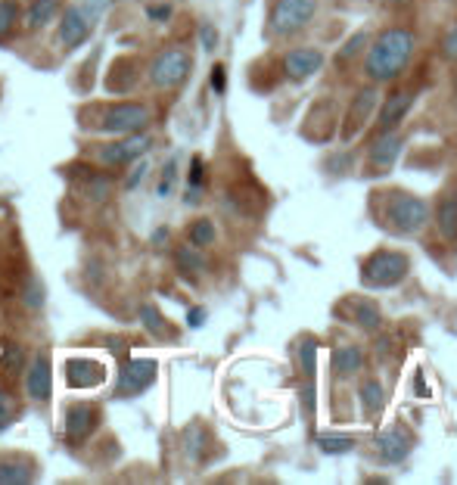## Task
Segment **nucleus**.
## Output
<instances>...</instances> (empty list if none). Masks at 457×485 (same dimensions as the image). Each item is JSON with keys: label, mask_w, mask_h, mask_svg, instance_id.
Wrapping results in <instances>:
<instances>
[{"label": "nucleus", "mask_w": 457, "mask_h": 485, "mask_svg": "<svg viewBox=\"0 0 457 485\" xmlns=\"http://www.w3.org/2000/svg\"><path fill=\"white\" fill-rule=\"evenodd\" d=\"M377 103H379V94L373 88L358 90L355 100H352V109H348V116H346V125H342V140H352L355 134L368 125L373 109H377Z\"/></svg>", "instance_id": "obj_13"}, {"label": "nucleus", "mask_w": 457, "mask_h": 485, "mask_svg": "<svg viewBox=\"0 0 457 485\" xmlns=\"http://www.w3.org/2000/svg\"><path fill=\"white\" fill-rule=\"evenodd\" d=\"M441 53H445L448 59H454V63H457V22H454L452 28H448L445 41H441Z\"/></svg>", "instance_id": "obj_39"}, {"label": "nucleus", "mask_w": 457, "mask_h": 485, "mask_svg": "<svg viewBox=\"0 0 457 485\" xmlns=\"http://www.w3.org/2000/svg\"><path fill=\"white\" fill-rule=\"evenodd\" d=\"M364 44H368V32H358V35H352V37H348V44H346V47L339 50L337 63H348V59H352L355 53H361Z\"/></svg>", "instance_id": "obj_35"}, {"label": "nucleus", "mask_w": 457, "mask_h": 485, "mask_svg": "<svg viewBox=\"0 0 457 485\" xmlns=\"http://www.w3.org/2000/svg\"><path fill=\"white\" fill-rule=\"evenodd\" d=\"M147 171H150V162H143V156H140V159H137V162H134L131 174H128V181H125L128 191H137V187H140V181L147 178Z\"/></svg>", "instance_id": "obj_37"}, {"label": "nucleus", "mask_w": 457, "mask_h": 485, "mask_svg": "<svg viewBox=\"0 0 457 485\" xmlns=\"http://www.w3.org/2000/svg\"><path fill=\"white\" fill-rule=\"evenodd\" d=\"M103 343H106V348H109L112 355H119V358H125V355H128V348H131V346L125 343V339H119V336H106Z\"/></svg>", "instance_id": "obj_42"}, {"label": "nucleus", "mask_w": 457, "mask_h": 485, "mask_svg": "<svg viewBox=\"0 0 457 485\" xmlns=\"http://www.w3.org/2000/svg\"><path fill=\"white\" fill-rule=\"evenodd\" d=\"M200 44H203L205 53H212L218 47V28L212 26V22H203L200 26Z\"/></svg>", "instance_id": "obj_36"}, {"label": "nucleus", "mask_w": 457, "mask_h": 485, "mask_svg": "<svg viewBox=\"0 0 457 485\" xmlns=\"http://www.w3.org/2000/svg\"><path fill=\"white\" fill-rule=\"evenodd\" d=\"M53 392V364L47 352H35L32 361L26 364V396L44 405Z\"/></svg>", "instance_id": "obj_11"}, {"label": "nucleus", "mask_w": 457, "mask_h": 485, "mask_svg": "<svg viewBox=\"0 0 457 485\" xmlns=\"http://www.w3.org/2000/svg\"><path fill=\"white\" fill-rule=\"evenodd\" d=\"M361 408H364V414H370V417H377V414H383V408H386V392H383V386H379V380H364L361 383Z\"/></svg>", "instance_id": "obj_24"}, {"label": "nucleus", "mask_w": 457, "mask_h": 485, "mask_svg": "<svg viewBox=\"0 0 457 485\" xmlns=\"http://www.w3.org/2000/svg\"><path fill=\"white\" fill-rule=\"evenodd\" d=\"M399 156H401V138L395 131H383L368 150V159L373 169H392Z\"/></svg>", "instance_id": "obj_18"}, {"label": "nucleus", "mask_w": 457, "mask_h": 485, "mask_svg": "<svg viewBox=\"0 0 457 485\" xmlns=\"http://www.w3.org/2000/svg\"><path fill=\"white\" fill-rule=\"evenodd\" d=\"M109 4H112V0H81V6H88V10L94 13V16H100V13H103Z\"/></svg>", "instance_id": "obj_44"}, {"label": "nucleus", "mask_w": 457, "mask_h": 485, "mask_svg": "<svg viewBox=\"0 0 457 485\" xmlns=\"http://www.w3.org/2000/svg\"><path fill=\"white\" fill-rule=\"evenodd\" d=\"M361 364H364V355L358 346H337L333 348V370H337V377H342V380L355 377L358 370H361Z\"/></svg>", "instance_id": "obj_21"}, {"label": "nucleus", "mask_w": 457, "mask_h": 485, "mask_svg": "<svg viewBox=\"0 0 457 485\" xmlns=\"http://www.w3.org/2000/svg\"><path fill=\"white\" fill-rule=\"evenodd\" d=\"M187 187H190V191H203V187H205V162H203V156H193V159H190Z\"/></svg>", "instance_id": "obj_34"}, {"label": "nucleus", "mask_w": 457, "mask_h": 485, "mask_svg": "<svg viewBox=\"0 0 457 485\" xmlns=\"http://www.w3.org/2000/svg\"><path fill=\"white\" fill-rule=\"evenodd\" d=\"M209 81H212V90H215V94H224V90H227V69H224V66H215Z\"/></svg>", "instance_id": "obj_41"}, {"label": "nucleus", "mask_w": 457, "mask_h": 485, "mask_svg": "<svg viewBox=\"0 0 457 485\" xmlns=\"http://www.w3.org/2000/svg\"><path fill=\"white\" fill-rule=\"evenodd\" d=\"M352 445H355L352 436H333V433L317 436V449L324 454H346V451H352Z\"/></svg>", "instance_id": "obj_29"}, {"label": "nucleus", "mask_w": 457, "mask_h": 485, "mask_svg": "<svg viewBox=\"0 0 457 485\" xmlns=\"http://www.w3.org/2000/svg\"><path fill=\"white\" fill-rule=\"evenodd\" d=\"M97 16L81 4H68L59 10L57 16V47L59 50H75L81 44H88V37L94 35Z\"/></svg>", "instance_id": "obj_7"}, {"label": "nucleus", "mask_w": 457, "mask_h": 485, "mask_svg": "<svg viewBox=\"0 0 457 485\" xmlns=\"http://www.w3.org/2000/svg\"><path fill=\"white\" fill-rule=\"evenodd\" d=\"M22 22V6L19 0H0V44H6L16 35Z\"/></svg>", "instance_id": "obj_23"}, {"label": "nucleus", "mask_w": 457, "mask_h": 485, "mask_svg": "<svg viewBox=\"0 0 457 485\" xmlns=\"http://www.w3.org/2000/svg\"><path fill=\"white\" fill-rule=\"evenodd\" d=\"M355 324H358V327H364V330H377L379 324H383V315H379V308L373 305V302H358Z\"/></svg>", "instance_id": "obj_28"}, {"label": "nucleus", "mask_w": 457, "mask_h": 485, "mask_svg": "<svg viewBox=\"0 0 457 485\" xmlns=\"http://www.w3.org/2000/svg\"><path fill=\"white\" fill-rule=\"evenodd\" d=\"M215 237H218V231H215V222H212V218H196V222L187 227V242L196 249L212 246Z\"/></svg>", "instance_id": "obj_25"}, {"label": "nucleus", "mask_w": 457, "mask_h": 485, "mask_svg": "<svg viewBox=\"0 0 457 485\" xmlns=\"http://www.w3.org/2000/svg\"><path fill=\"white\" fill-rule=\"evenodd\" d=\"M386 224L392 227L395 233H421L426 224H430V206H426V200L414 193H389V200H386V212H383Z\"/></svg>", "instance_id": "obj_3"}, {"label": "nucleus", "mask_w": 457, "mask_h": 485, "mask_svg": "<svg viewBox=\"0 0 457 485\" xmlns=\"http://www.w3.org/2000/svg\"><path fill=\"white\" fill-rule=\"evenodd\" d=\"M37 480V464L26 454H0V482L22 485Z\"/></svg>", "instance_id": "obj_16"}, {"label": "nucleus", "mask_w": 457, "mask_h": 485, "mask_svg": "<svg viewBox=\"0 0 457 485\" xmlns=\"http://www.w3.org/2000/svg\"><path fill=\"white\" fill-rule=\"evenodd\" d=\"M10 423H13V401L4 389H0V433H4Z\"/></svg>", "instance_id": "obj_38"}, {"label": "nucleus", "mask_w": 457, "mask_h": 485, "mask_svg": "<svg viewBox=\"0 0 457 485\" xmlns=\"http://www.w3.org/2000/svg\"><path fill=\"white\" fill-rule=\"evenodd\" d=\"M436 224H439V233L445 240H457V200L441 202L439 215H436Z\"/></svg>", "instance_id": "obj_27"}, {"label": "nucleus", "mask_w": 457, "mask_h": 485, "mask_svg": "<svg viewBox=\"0 0 457 485\" xmlns=\"http://www.w3.org/2000/svg\"><path fill=\"white\" fill-rule=\"evenodd\" d=\"M22 293H26L22 299H26L28 308H35V312H37V308L44 305V284L37 277H28V284H26V290H22Z\"/></svg>", "instance_id": "obj_33"}, {"label": "nucleus", "mask_w": 457, "mask_h": 485, "mask_svg": "<svg viewBox=\"0 0 457 485\" xmlns=\"http://www.w3.org/2000/svg\"><path fill=\"white\" fill-rule=\"evenodd\" d=\"M410 106H414V94L410 90H395V94H389V100L383 103V112H379V131H392L408 116Z\"/></svg>", "instance_id": "obj_19"}, {"label": "nucleus", "mask_w": 457, "mask_h": 485, "mask_svg": "<svg viewBox=\"0 0 457 485\" xmlns=\"http://www.w3.org/2000/svg\"><path fill=\"white\" fill-rule=\"evenodd\" d=\"M147 19L150 22H169L171 19V6L169 4H152V6H147Z\"/></svg>", "instance_id": "obj_40"}, {"label": "nucleus", "mask_w": 457, "mask_h": 485, "mask_svg": "<svg viewBox=\"0 0 457 485\" xmlns=\"http://www.w3.org/2000/svg\"><path fill=\"white\" fill-rule=\"evenodd\" d=\"M408 271H410V259L405 253H395V249H379V253H373L370 259L364 262L361 284L386 290V286H399L401 280L408 277Z\"/></svg>", "instance_id": "obj_5"}, {"label": "nucleus", "mask_w": 457, "mask_h": 485, "mask_svg": "<svg viewBox=\"0 0 457 485\" xmlns=\"http://www.w3.org/2000/svg\"><path fill=\"white\" fill-rule=\"evenodd\" d=\"M299 358H302V374L315 377V364H317V343L315 339H305L302 348H299Z\"/></svg>", "instance_id": "obj_31"}, {"label": "nucleus", "mask_w": 457, "mask_h": 485, "mask_svg": "<svg viewBox=\"0 0 457 485\" xmlns=\"http://www.w3.org/2000/svg\"><path fill=\"white\" fill-rule=\"evenodd\" d=\"M410 53H414V35L408 28H386L368 50L364 69L373 81H395L405 72Z\"/></svg>", "instance_id": "obj_2"}, {"label": "nucleus", "mask_w": 457, "mask_h": 485, "mask_svg": "<svg viewBox=\"0 0 457 485\" xmlns=\"http://www.w3.org/2000/svg\"><path fill=\"white\" fill-rule=\"evenodd\" d=\"M26 348L16 346V343H6L4 348H0V374L6 377V380H16V377L26 370Z\"/></svg>", "instance_id": "obj_22"}, {"label": "nucleus", "mask_w": 457, "mask_h": 485, "mask_svg": "<svg viewBox=\"0 0 457 485\" xmlns=\"http://www.w3.org/2000/svg\"><path fill=\"white\" fill-rule=\"evenodd\" d=\"M187 324H190V327H203V324H205V308H190V315H187Z\"/></svg>", "instance_id": "obj_43"}, {"label": "nucleus", "mask_w": 457, "mask_h": 485, "mask_svg": "<svg viewBox=\"0 0 457 485\" xmlns=\"http://www.w3.org/2000/svg\"><path fill=\"white\" fill-rule=\"evenodd\" d=\"M302 405H305V411H315V389H311V386H305L302 389Z\"/></svg>", "instance_id": "obj_45"}, {"label": "nucleus", "mask_w": 457, "mask_h": 485, "mask_svg": "<svg viewBox=\"0 0 457 485\" xmlns=\"http://www.w3.org/2000/svg\"><path fill=\"white\" fill-rule=\"evenodd\" d=\"M140 321H143V327H147L150 333H156V336H165V330H169L156 305H143L140 308Z\"/></svg>", "instance_id": "obj_30"}, {"label": "nucleus", "mask_w": 457, "mask_h": 485, "mask_svg": "<svg viewBox=\"0 0 457 485\" xmlns=\"http://www.w3.org/2000/svg\"><path fill=\"white\" fill-rule=\"evenodd\" d=\"M174 178H178V159H169L162 169V178H159V187H156V193L162 196V200L174 191Z\"/></svg>", "instance_id": "obj_32"}, {"label": "nucleus", "mask_w": 457, "mask_h": 485, "mask_svg": "<svg viewBox=\"0 0 457 485\" xmlns=\"http://www.w3.org/2000/svg\"><path fill=\"white\" fill-rule=\"evenodd\" d=\"M410 449H414V439L408 436V429L401 427H389L386 433L377 436V451L386 464H401L408 458Z\"/></svg>", "instance_id": "obj_15"}, {"label": "nucleus", "mask_w": 457, "mask_h": 485, "mask_svg": "<svg viewBox=\"0 0 457 485\" xmlns=\"http://www.w3.org/2000/svg\"><path fill=\"white\" fill-rule=\"evenodd\" d=\"M190 72H193V57L184 47H169L150 63V85L156 90H174L190 78Z\"/></svg>", "instance_id": "obj_6"}, {"label": "nucleus", "mask_w": 457, "mask_h": 485, "mask_svg": "<svg viewBox=\"0 0 457 485\" xmlns=\"http://www.w3.org/2000/svg\"><path fill=\"white\" fill-rule=\"evenodd\" d=\"M152 147V134L150 131H134V134H121L119 140H106L97 143L90 153H94L97 165L103 169H125V165L137 162L147 150Z\"/></svg>", "instance_id": "obj_4"}, {"label": "nucleus", "mask_w": 457, "mask_h": 485, "mask_svg": "<svg viewBox=\"0 0 457 485\" xmlns=\"http://www.w3.org/2000/svg\"><path fill=\"white\" fill-rule=\"evenodd\" d=\"M159 364L156 358H121L119 383H116V398H137L156 383Z\"/></svg>", "instance_id": "obj_8"}, {"label": "nucleus", "mask_w": 457, "mask_h": 485, "mask_svg": "<svg viewBox=\"0 0 457 485\" xmlns=\"http://www.w3.org/2000/svg\"><path fill=\"white\" fill-rule=\"evenodd\" d=\"M317 10V0H277L271 10V35L277 37H286V35H296L302 32L305 26L311 22Z\"/></svg>", "instance_id": "obj_9"}, {"label": "nucleus", "mask_w": 457, "mask_h": 485, "mask_svg": "<svg viewBox=\"0 0 457 485\" xmlns=\"http://www.w3.org/2000/svg\"><path fill=\"white\" fill-rule=\"evenodd\" d=\"M324 69V53L315 47H296L284 57V72L293 81H305Z\"/></svg>", "instance_id": "obj_14"}, {"label": "nucleus", "mask_w": 457, "mask_h": 485, "mask_svg": "<svg viewBox=\"0 0 457 485\" xmlns=\"http://www.w3.org/2000/svg\"><path fill=\"white\" fill-rule=\"evenodd\" d=\"M174 262H178V271L181 274H187V277H193V274H203L205 271V259H203V253L196 246H181L178 253H174Z\"/></svg>", "instance_id": "obj_26"}, {"label": "nucleus", "mask_w": 457, "mask_h": 485, "mask_svg": "<svg viewBox=\"0 0 457 485\" xmlns=\"http://www.w3.org/2000/svg\"><path fill=\"white\" fill-rule=\"evenodd\" d=\"M100 420H103V411H100V405H94V401H75V405H68V411H66V442L68 445L88 442V439L97 433Z\"/></svg>", "instance_id": "obj_10"}, {"label": "nucleus", "mask_w": 457, "mask_h": 485, "mask_svg": "<svg viewBox=\"0 0 457 485\" xmlns=\"http://www.w3.org/2000/svg\"><path fill=\"white\" fill-rule=\"evenodd\" d=\"M169 240V227H159L156 233H152V242H165Z\"/></svg>", "instance_id": "obj_46"}, {"label": "nucleus", "mask_w": 457, "mask_h": 485, "mask_svg": "<svg viewBox=\"0 0 457 485\" xmlns=\"http://www.w3.org/2000/svg\"><path fill=\"white\" fill-rule=\"evenodd\" d=\"M152 121V109L140 100H119V103H90L81 109V128L94 134H121L147 131Z\"/></svg>", "instance_id": "obj_1"}, {"label": "nucleus", "mask_w": 457, "mask_h": 485, "mask_svg": "<svg viewBox=\"0 0 457 485\" xmlns=\"http://www.w3.org/2000/svg\"><path fill=\"white\" fill-rule=\"evenodd\" d=\"M106 380V367L94 358H68L66 361V383L72 389H97Z\"/></svg>", "instance_id": "obj_12"}, {"label": "nucleus", "mask_w": 457, "mask_h": 485, "mask_svg": "<svg viewBox=\"0 0 457 485\" xmlns=\"http://www.w3.org/2000/svg\"><path fill=\"white\" fill-rule=\"evenodd\" d=\"M59 10H63V0H32L28 10L22 13V26H26L32 35L44 32V28H50L53 22H57Z\"/></svg>", "instance_id": "obj_17"}, {"label": "nucleus", "mask_w": 457, "mask_h": 485, "mask_svg": "<svg viewBox=\"0 0 457 485\" xmlns=\"http://www.w3.org/2000/svg\"><path fill=\"white\" fill-rule=\"evenodd\" d=\"M85 181H81V196L90 202H106L112 193H116V181L109 178V174L103 171H94V169H85Z\"/></svg>", "instance_id": "obj_20"}]
</instances>
